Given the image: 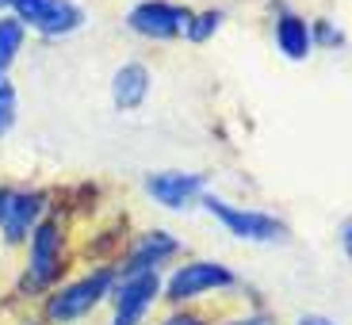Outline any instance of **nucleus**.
I'll return each instance as SVG.
<instances>
[{
    "instance_id": "15",
    "label": "nucleus",
    "mask_w": 352,
    "mask_h": 325,
    "mask_svg": "<svg viewBox=\"0 0 352 325\" xmlns=\"http://www.w3.org/2000/svg\"><path fill=\"white\" fill-rule=\"evenodd\" d=\"M219 23H222V16H219V12H203V16L195 19V23H188V35H192L195 43H203V38L211 35V31H214Z\"/></svg>"
},
{
    "instance_id": "5",
    "label": "nucleus",
    "mask_w": 352,
    "mask_h": 325,
    "mask_svg": "<svg viewBox=\"0 0 352 325\" xmlns=\"http://www.w3.org/2000/svg\"><path fill=\"white\" fill-rule=\"evenodd\" d=\"M126 23L138 31V35H150V38H173L188 27V12L184 8H173L165 0H146L131 12Z\"/></svg>"
},
{
    "instance_id": "19",
    "label": "nucleus",
    "mask_w": 352,
    "mask_h": 325,
    "mask_svg": "<svg viewBox=\"0 0 352 325\" xmlns=\"http://www.w3.org/2000/svg\"><path fill=\"white\" fill-rule=\"evenodd\" d=\"M299 325H329V322H326V317H302Z\"/></svg>"
},
{
    "instance_id": "3",
    "label": "nucleus",
    "mask_w": 352,
    "mask_h": 325,
    "mask_svg": "<svg viewBox=\"0 0 352 325\" xmlns=\"http://www.w3.org/2000/svg\"><path fill=\"white\" fill-rule=\"evenodd\" d=\"M207 211L219 222H226L230 234H238L245 241H280L283 238V222H276L272 214H256V211H241V207H230V203L207 195Z\"/></svg>"
},
{
    "instance_id": "16",
    "label": "nucleus",
    "mask_w": 352,
    "mask_h": 325,
    "mask_svg": "<svg viewBox=\"0 0 352 325\" xmlns=\"http://www.w3.org/2000/svg\"><path fill=\"white\" fill-rule=\"evenodd\" d=\"M318 38H322V43H329V46L341 43V35H337V31H333L329 23H318Z\"/></svg>"
},
{
    "instance_id": "1",
    "label": "nucleus",
    "mask_w": 352,
    "mask_h": 325,
    "mask_svg": "<svg viewBox=\"0 0 352 325\" xmlns=\"http://www.w3.org/2000/svg\"><path fill=\"white\" fill-rule=\"evenodd\" d=\"M16 19L27 27H35L43 35H69L80 27V8L69 0H12Z\"/></svg>"
},
{
    "instance_id": "20",
    "label": "nucleus",
    "mask_w": 352,
    "mask_h": 325,
    "mask_svg": "<svg viewBox=\"0 0 352 325\" xmlns=\"http://www.w3.org/2000/svg\"><path fill=\"white\" fill-rule=\"evenodd\" d=\"M238 325H268V317H249V322H238Z\"/></svg>"
},
{
    "instance_id": "8",
    "label": "nucleus",
    "mask_w": 352,
    "mask_h": 325,
    "mask_svg": "<svg viewBox=\"0 0 352 325\" xmlns=\"http://www.w3.org/2000/svg\"><path fill=\"white\" fill-rule=\"evenodd\" d=\"M150 195L157 203H165V207H188L192 203V195L203 192V176L195 172H157L150 176Z\"/></svg>"
},
{
    "instance_id": "2",
    "label": "nucleus",
    "mask_w": 352,
    "mask_h": 325,
    "mask_svg": "<svg viewBox=\"0 0 352 325\" xmlns=\"http://www.w3.org/2000/svg\"><path fill=\"white\" fill-rule=\"evenodd\" d=\"M111 280H115L111 272H96V276H85V280L73 283V287L58 291V295L50 299V306H46L50 322H73V317L88 314V310H92V306H96V302L107 295Z\"/></svg>"
},
{
    "instance_id": "13",
    "label": "nucleus",
    "mask_w": 352,
    "mask_h": 325,
    "mask_svg": "<svg viewBox=\"0 0 352 325\" xmlns=\"http://www.w3.org/2000/svg\"><path fill=\"white\" fill-rule=\"evenodd\" d=\"M19 43H23V23L19 19H0V73L8 69V62L16 58Z\"/></svg>"
},
{
    "instance_id": "9",
    "label": "nucleus",
    "mask_w": 352,
    "mask_h": 325,
    "mask_svg": "<svg viewBox=\"0 0 352 325\" xmlns=\"http://www.w3.org/2000/svg\"><path fill=\"white\" fill-rule=\"evenodd\" d=\"M38 214V195H12V192H0V226H4V238L19 241L31 229Z\"/></svg>"
},
{
    "instance_id": "4",
    "label": "nucleus",
    "mask_w": 352,
    "mask_h": 325,
    "mask_svg": "<svg viewBox=\"0 0 352 325\" xmlns=\"http://www.w3.org/2000/svg\"><path fill=\"white\" fill-rule=\"evenodd\" d=\"M230 283H234V272H226L222 264L195 260V264H184L168 280V299L184 302V299H195V295H203V291H211V287H230Z\"/></svg>"
},
{
    "instance_id": "14",
    "label": "nucleus",
    "mask_w": 352,
    "mask_h": 325,
    "mask_svg": "<svg viewBox=\"0 0 352 325\" xmlns=\"http://www.w3.org/2000/svg\"><path fill=\"white\" fill-rule=\"evenodd\" d=\"M16 123V88L8 85V77L0 73V134Z\"/></svg>"
},
{
    "instance_id": "12",
    "label": "nucleus",
    "mask_w": 352,
    "mask_h": 325,
    "mask_svg": "<svg viewBox=\"0 0 352 325\" xmlns=\"http://www.w3.org/2000/svg\"><path fill=\"white\" fill-rule=\"evenodd\" d=\"M176 249L173 238H165V234H153L146 245L138 249V253L131 256V264H126V276H138V272H153V264L161 260V256H168Z\"/></svg>"
},
{
    "instance_id": "17",
    "label": "nucleus",
    "mask_w": 352,
    "mask_h": 325,
    "mask_svg": "<svg viewBox=\"0 0 352 325\" xmlns=\"http://www.w3.org/2000/svg\"><path fill=\"white\" fill-rule=\"evenodd\" d=\"M341 241H344V249H349V256H352V218L341 226Z\"/></svg>"
},
{
    "instance_id": "11",
    "label": "nucleus",
    "mask_w": 352,
    "mask_h": 325,
    "mask_svg": "<svg viewBox=\"0 0 352 325\" xmlns=\"http://www.w3.org/2000/svg\"><path fill=\"white\" fill-rule=\"evenodd\" d=\"M276 43H280V50L287 54V58H307L310 54V31H307V23H302L299 16H280V23H276Z\"/></svg>"
},
{
    "instance_id": "18",
    "label": "nucleus",
    "mask_w": 352,
    "mask_h": 325,
    "mask_svg": "<svg viewBox=\"0 0 352 325\" xmlns=\"http://www.w3.org/2000/svg\"><path fill=\"white\" fill-rule=\"evenodd\" d=\"M165 325H199V322H195V317H188V314H184V317H168Z\"/></svg>"
},
{
    "instance_id": "6",
    "label": "nucleus",
    "mask_w": 352,
    "mask_h": 325,
    "mask_svg": "<svg viewBox=\"0 0 352 325\" xmlns=\"http://www.w3.org/2000/svg\"><path fill=\"white\" fill-rule=\"evenodd\" d=\"M153 295H157V272L126 276L119 295H115V325H138V317L146 314Z\"/></svg>"
},
{
    "instance_id": "7",
    "label": "nucleus",
    "mask_w": 352,
    "mask_h": 325,
    "mask_svg": "<svg viewBox=\"0 0 352 325\" xmlns=\"http://www.w3.org/2000/svg\"><path fill=\"white\" fill-rule=\"evenodd\" d=\"M62 272V234L54 222H43L31 238V283H54V276Z\"/></svg>"
},
{
    "instance_id": "21",
    "label": "nucleus",
    "mask_w": 352,
    "mask_h": 325,
    "mask_svg": "<svg viewBox=\"0 0 352 325\" xmlns=\"http://www.w3.org/2000/svg\"><path fill=\"white\" fill-rule=\"evenodd\" d=\"M0 4H12V0H0Z\"/></svg>"
},
{
    "instance_id": "10",
    "label": "nucleus",
    "mask_w": 352,
    "mask_h": 325,
    "mask_svg": "<svg viewBox=\"0 0 352 325\" xmlns=\"http://www.w3.org/2000/svg\"><path fill=\"white\" fill-rule=\"evenodd\" d=\"M146 92H150V73H146V65L134 62V65H123V69L115 73V80H111L115 107L131 111V107H138L146 100Z\"/></svg>"
}]
</instances>
